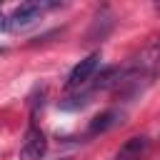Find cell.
Instances as JSON below:
<instances>
[{
  "mask_svg": "<svg viewBox=\"0 0 160 160\" xmlns=\"http://www.w3.org/2000/svg\"><path fill=\"white\" fill-rule=\"evenodd\" d=\"M48 150V140L45 135L40 132V128L30 125L28 132H25V140L20 145V160H40Z\"/></svg>",
  "mask_w": 160,
  "mask_h": 160,
  "instance_id": "obj_1",
  "label": "cell"
},
{
  "mask_svg": "<svg viewBox=\"0 0 160 160\" xmlns=\"http://www.w3.org/2000/svg\"><path fill=\"white\" fill-rule=\"evenodd\" d=\"M45 8H55V2H22V5H18V8L12 10L10 20H12L15 28L32 25L35 20H40V15H42Z\"/></svg>",
  "mask_w": 160,
  "mask_h": 160,
  "instance_id": "obj_2",
  "label": "cell"
},
{
  "mask_svg": "<svg viewBox=\"0 0 160 160\" xmlns=\"http://www.w3.org/2000/svg\"><path fill=\"white\" fill-rule=\"evenodd\" d=\"M98 65H100V52H92V55H88L85 60H80V62L72 68L70 78H68V88H80V85H85V82L95 75Z\"/></svg>",
  "mask_w": 160,
  "mask_h": 160,
  "instance_id": "obj_3",
  "label": "cell"
},
{
  "mask_svg": "<svg viewBox=\"0 0 160 160\" xmlns=\"http://www.w3.org/2000/svg\"><path fill=\"white\" fill-rule=\"evenodd\" d=\"M120 122H122V112H120V110H105V112H100V115H95V118L90 120L88 132H90V135H100V132L112 130V128L120 125Z\"/></svg>",
  "mask_w": 160,
  "mask_h": 160,
  "instance_id": "obj_4",
  "label": "cell"
},
{
  "mask_svg": "<svg viewBox=\"0 0 160 160\" xmlns=\"http://www.w3.org/2000/svg\"><path fill=\"white\" fill-rule=\"evenodd\" d=\"M148 145H150V142H148V138H142V135L130 138V140H125V142L120 145V150H118L115 160H142V155H145Z\"/></svg>",
  "mask_w": 160,
  "mask_h": 160,
  "instance_id": "obj_5",
  "label": "cell"
},
{
  "mask_svg": "<svg viewBox=\"0 0 160 160\" xmlns=\"http://www.w3.org/2000/svg\"><path fill=\"white\" fill-rule=\"evenodd\" d=\"M125 78H128V72H125V70H120V68H105V70L98 75V80H95V90L115 88V85H120Z\"/></svg>",
  "mask_w": 160,
  "mask_h": 160,
  "instance_id": "obj_6",
  "label": "cell"
},
{
  "mask_svg": "<svg viewBox=\"0 0 160 160\" xmlns=\"http://www.w3.org/2000/svg\"><path fill=\"white\" fill-rule=\"evenodd\" d=\"M90 100H88V95H75V98H68V100H62L60 102V108L62 110H78V108H82V105H88Z\"/></svg>",
  "mask_w": 160,
  "mask_h": 160,
  "instance_id": "obj_7",
  "label": "cell"
},
{
  "mask_svg": "<svg viewBox=\"0 0 160 160\" xmlns=\"http://www.w3.org/2000/svg\"><path fill=\"white\" fill-rule=\"evenodd\" d=\"M150 58H152V62H155V65L160 62V38H158V42L152 45V50H150Z\"/></svg>",
  "mask_w": 160,
  "mask_h": 160,
  "instance_id": "obj_8",
  "label": "cell"
},
{
  "mask_svg": "<svg viewBox=\"0 0 160 160\" xmlns=\"http://www.w3.org/2000/svg\"><path fill=\"white\" fill-rule=\"evenodd\" d=\"M8 28V22H5V18H2V12H0V30H5Z\"/></svg>",
  "mask_w": 160,
  "mask_h": 160,
  "instance_id": "obj_9",
  "label": "cell"
},
{
  "mask_svg": "<svg viewBox=\"0 0 160 160\" xmlns=\"http://www.w3.org/2000/svg\"><path fill=\"white\" fill-rule=\"evenodd\" d=\"M155 10H158V12H160V2H155Z\"/></svg>",
  "mask_w": 160,
  "mask_h": 160,
  "instance_id": "obj_10",
  "label": "cell"
},
{
  "mask_svg": "<svg viewBox=\"0 0 160 160\" xmlns=\"http://www.w3.org/2000/svg\"><path fill=\"white\" fill-rule=\"evenodd\" d=\"M60 160H70V158H60Z\"/></svg>",
  "mask_w": 160,
  "mask_h": 160,
  "instance_id": "obj_11",
  "label": "cell"
},
{
  "mask_svg": "<svg viewBox=\"0 0 160 160\" xmlns=\"http://www.w3.org/2000/svg\"><path fill=\"white\" fill-rule=\"evenodd\" d=\"M0 52H5V50H2V48H0Z\"/></svg>",
  "mask_w": 160,
  "mask_h": 160,
  "instance_id": "obj_12",
  "label": "cell"
}]
</instances>
